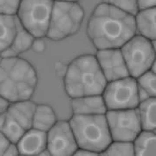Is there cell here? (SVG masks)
<instances>
[{
	"label": "cell",
	"instance_id": "obj_1",
	"mask_svg": "<svg viewBox=\"0 0 156 156\" xmlns=\"http://www.w3.org/2000/svg\"><path fill=\"white\" fill-rule=\"evenodd\" d=\"M136 34L134 16L105 3L92 12L87 35L97 50L121 49Z\"/></svg>",
	"mask_w": 156,
	"mask_h": 156
},
{
	"label": "cell",
	"instance_id": "obj_2",
	"mask_svg": "<svg viewBox=\"0 0 156 156\" xmlns=\"http://www.w3.org/2000/svg\"><path fill=\"white\" fill-rule=\"evenodd\" d=\"M37 74L27 60L17 57H1L0 95L10 102L30 100L37 86Z\"/></svg>",
	"mask_w": 156,
	"mask_h": 156
},
{
	"label": "cell",
	"instance_id": "obj_3",
	"mask_svg": "<svg viewBox=\"0 0 156 156\" xmlns=\"http://www.w3.org/2000/svg\"><path fill=\"white\" fill-rule=\"evenodd\" d=\"M108 82L94 55H82L68 66L64 88L70 98L101 95Z\"/></svg>",
	"mask_w": 156,
	"mask_h": 156
},
{
	"label": "cell",
	"instance_id": "obj_4",
	"mask_svg": "<svg viewBox=\"0 0 156 156\" xmlns=\"http://www.w3.org/2000/svg\"><path fill=\"white\" fill-rule=\"evenodd\" d=\"M78 147L101 153L112 141L105 115H73L69 122Z\"/></svg>",
	"mask_w": 156,
	"mask_h": 156
},
{
	"label": "cell",
	"instance_id": "obj_5",
	"mask_svg": "<svg viewBox=\"0 0 156 156\" xmlns=\"http://www.w3.org/2000/svg\"><path fill=\"white\" fill-rule=\"evenodd\" d=\"M84 16L83 8L77 2L54 1L46 37L60 41L77 33Z\"/></svg>",
	"mask_w": 156,
	"mask_h": 156
},
{
	"label": "cell",
	"instance_id": "obj_6",
	"mask_svg": "<svg viewBox=\"0 0 156 156\" xmlns=\"http://www.w3.org/2000/svg\"><path fill=\"white\" fill-rule=\"evenodd\" d=\"M54 0H21L17 19L35 38L47 35Z\"/></svg>",
	"mask_w": 156,
	"mask_h": 156
},
{
	"label": "cell",
	"instance_id": "obj_7",
	"mask_svg": "<svg viewBox=\"0 0 156 156\" xmlns=\"http://www.w3.org/2000/svg\"><path fill=\"white\" fill-rule=\"evenodd\" d=\"M121 50L129 75L134 78L149 70L155 62V50L153 41L139 34H135L129 39Z\"/></svg>",
	"mask_w": 156,
	"mask_h": 156
},
{
	"label": "cell",
	"instance_id": "obj_8",
	"mask_svg": "<svg viewBox=\"0 0 156 156\" xmlns=\"http://www.w3.org/2000/svg\"><path fill=\"white\" fill-rule=\"evenodd\" d=\"M101 95L108 110L136 108L140 103L137 82L132 76L108 83Z\"/></svg>",
	"mask_w": 156,
	"mask_h": 156
},
{
	"label": "cell",
	"instance_id": "obj_9",
	"mask_svg": "<svg viewBox=\"0 0 156 156\" xmlns=\"http://www.w3.org/2000/svg\"><path fill=\"white\" fill-rule=\"evenodd\" d=\"M105 116L112 140L133 142L142 130L137 108L108 110Z\"/></svg>",
	"mask_w": 156,
	"mask_h": 156
},
{
	"label": "cell",
	"instance_id": "obj_10",
	"mask_svg": "<svg viewBox=\"0 0 156 156\" xmlns=\"http://www.w3.org/2000/svg\"><path fill=\"white\" fill-rule=\"evenodd\" d=\"M77 148V143L69 122H56L47 132V150L50 155H74Z\"/></svg>",
	"mask_w": 156,
	"mask_h": 156
},
{
	"label": "cell",
	"instance_id": "obj_11",
	"mask_svg": "<svg viewBox=\"0 0 156 156\" xmlns=\"http://www.w3.org/2000/svg\"><path fill=\"white\" fill-rule=\"evenodd\" d=\"M95 57L108 83L130 76L121 49L97 50Z\"/></svg>",
	"mask_w": 156,
	"mask_h": 156
},
{
	"label": "cell",
	"instance_id": "obj_12",
	"mask_svg": "<svg viewBox=\"0 0 156 156\" xmlns=\"http://www.w3.org/2000/svg\"><path fill=\"white\" fill-rule=\"evenodd\" d=\"M20 155H40L47 149V133L31 128L17 142Z\"/></svg>",
	"mask_w": 156,
	"mask_h": 156
},
{
	"label": "cell",
	"instance_id": "obj_13",
	"mask_svg": "<svg viewBox=\"0 0 156 156\" xmlns=\"http://www.w3.org/2000/svg\"><path fill=\"white\" fill-rule=\"evenodd\" d=\"M71 106L74 115H105L108 111L101 95H86L72 98Z\"/></svg>",
	"mask_w": 156,
	"mask_h": 156
},
{
	"label": "cell",
	"instance_id": "obj_14",
	"mask_svg": "<svg viewBox=\"0 0 156 156\" xmlns=\"http://www.w3.org/2000/svg\"><path fill=\"white\" fill-rule=\"evenodd\" d=\"M17 17V16H16ZM35 37L21 24L17 17V30L11 45L4 50L0 57H17L31 49Z\"/></svg>",
	"mask_w": 156,
	"mask_h": 156
},
{
	"label": "cell",
	"instance_id": "obj_15",
	"mask_svg": "<svg viewBox=\"0 0 156 156\" xmlns=\"http://www.w3.org/2000/svg\"><path fill=\"white\" fill-rule=\"evenodd\" d=\"M36 107L37 103L30 99L11 102L7 109V114L27 131L32 128V121Z\"/></svg>",
	"mask_w": 156,
	"mask_h": 156
},
{
	"label": "cell",
	"instance_id": "obj_16",
	"mask_svg": "<svg viewBox=\"0 0 156 156\" xmlns=\"http://www.w3.org/2000/svg\"><path fill=\"white\" fill-rule=\"evenodd\" d=\"M136 33L149 39L151 41L155 40V7L139 10L134 16Z\"/></svg>",
	"mask_w": 156,
	"mask_h": 156
},
{
	"label": "cell",
	"instance_id": "obj_17",
	"mask_svg": "<svg viewBox=\"0 0 156 156\" xmlns=\"http://www.w3.org/2000/svg\"><path fill=\"white\" fill-rule=\"evenodd\" d=\"M134 155L155 156V131L141 130L133 141Z\"/></svg>",
	"mask_w": 156,
	"mask_h": 156
},
{
	"label": "cell",
	"instance_id": "obj_18",
	"mask_svg": "<svg viewBox=\"0 0 156 156\" xmlns=\"http://www.w3.org/2000/svg\"><path fill=\"white\" fill-rule=\"evenodd\" d=\"M56 122V114L51 107L46 104H37L34 112L32 128L47 133Z\"/></svg>",
	"mask_w": 156,
	"mask_h": 156
},
{
	"label": "cell",
	"instance_id": "obj_19",
	"mask_svg": "<svg viewBox=\"0 0 156 156\" xmlns=\"http://www.w3.org/2000/svg\"><path fill=\"white\" fill-rule=\"evenodd\" d=\"M155 97H150L139 103L137 109L142 130L155 131Z\"/></svg>",
	"mask_w": 156,
	"mask_h": 156
},
{
	"label": "cell",
	"instance_id": "obj_20",
	"mask_svg": "<svg viewBox=\"0 0 156 156\" xmlns=\"http://www.w3.org/2000/svg\"><path fill=\"white\" fill-rule=\"evenodd\" d=\"M17 30V17L0 14V54L11 45Z\"/></svg>",
	"mask_w": 156,
	"mask_h": 156
},
{
	"label": "cell",
	"instance_id": "obj_21",
	"mask_svg": "<svg viewBox=\"0 0 156 156\" xmlns=\"http://www.w3.org/2000/svg\"><path fill=\"white\" fill-rule=\"evenodd\" d=\"M0 131L12 143H17L26 132L24 128L7 114V111L0 117Z\"/></svg>",
	"mask_w": 156,
	"mask_h": 156
},
{
	"label": "cell",
	"instance_id": "obj_22",
	"mask_svg": "<svg viewBox=\"0 0 156 156\" xmlns=\"http://www.w3.org/2000/svg\"><path fill=\"white\" fill-rule=\"evenodd\" d=\"M100 155L105 156H132L134 155V145L132 141L112 140L107 148Z\"/></svg>",
	"mask_w": 156,
	"mask_h": 156
},
{
	"label": "cell",
	"instance_id": "obj_23",
	"mask_svg": "<svg viewBox=\"0 0 156 156\" xmlns=\"http://www.w3.org/2000/svg\"><path fill=\"white\" fill-rule=\"evenodd\" d=\"M155 73L151 69L141 74L136 79L138 89L143 90L150 97H155V83L156 77Z\"/></svg>",
	"mask_w": 156,
	"mask_h": 156
},
{
	"label": "cell",
	"instance_id": "obj_24",
	"mask_svg": "<svg viewBox=\"0 0 156 156\" xmlns=\"http://www.w3.org/2000/svg\"><path fill=\"white\" fill-rule=\"evenodd\" d=\"M102 3L114 6L119 10L135 16L139 11L136 0H103Z\"/></svg>",
	"mask_w": 156,
	"mask_h": 156
},
{
	"label": "cell",
	"instance_id": "obj_25",
	"mask_svg": "<svg viewBox=\"0 0 156 156\" xmlns=\"http://www.w3.org/2000/svg\"><path fill=\"white\" fill-rule=\"evenodd\" d=\"M21 0H0V14L16 16Z\"/></svg>",
	"mask_w": 156,
	"mask_h": 156
},
{
	"label": "cell",
	"instance_id": "obj_26",
	"mask_svg": "<svg viewBox=\"0 0 156 156\" xmlns=\"http://www.w3.org/2000/svg\"><path fill=\"white\" fill-rule=\"evenodd\" d=\"M11 143V142L10 141V140L0 131V156L4 155L6 148L9 147Z\"/></svg>",
	"mask_w": 156,
	"mask_h": 156
},
{
	"label": "cell",
	"instance_id": "obj_27",
	"mask_svg": "<svg viewBox=\"0 0 156 156\" xmlns=\"http://www.w3.org/2000/svg\"><path fill=\"white\" fill-rule=\"evenodd\" d=\"M139 10L155 7L156 0H136Z\"/></svg>",
	"mask_w": 156,
	"mask_h": 156
},
{
	"label": "cell",
	"instance_id": "obj_28",
	"mask_svg": "<svg viewBox=\"0 0 156 156\" xmlns=\"http://www.w3.org/2000/svg\"><path fill=\"white\" fill-rule=\"evenodd\" d=\"M4 155H10V156H17L20 155L19 154V150H18V147H17V143H12L9 145V147L6 148L5 152L4 154Z\"/></svg>",
	"mask_w": 156,
	"mask_h": 156
},
{
	"label": "cell",
	"instance_id": "obj_29",
	"mask_svg": "<svg viewBox=\"0 0 156 156\" xmlns=\"http://www.w3.org/2000/svg\"><path fill=\"white\" fill-rule=\"evenodd\" d=\"M11 102L8 100H6L5 97L0 95V117L2 116L5 113H6L8 108L10 106Z\"/></svg>",
	"mask_w": 156,
	"mask_h": 156
},
{
	"label": "cell",
	"instance_id": "obj_30",
	"mask_svg": "<svg viewBox=\"0 0 156 156\" xmlns=\"http://www.w3.org/2000/svg\"><path fill=\"white\" fill-rule=\"evenodd\" d=\"M74 155L96 156L99 155V154H98V153H95V152H93V151L91 150H88V149H84V148H80V147H78L77 149H76V151L75 152Z\"/></svg>",
	"mask_w": 156,
	"mask_h": 156
},
{
	"label": "cell",
	"instance_id": "obj_31",
	"mask_svg": "<svg viewBox=\"0 0 156 156\" xmlns=\"http://www.w3.org/2000/svg\"><path fill=\"white\" fill-rule=\"evenodd\" d=\"M54 1H66V2H78L79 0H54Z\"/></svg>",
	"mask_w": 156,
	"mask_h": 156
}]
</instances>
